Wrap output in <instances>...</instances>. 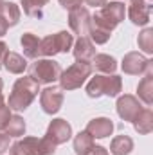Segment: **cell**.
<instances>
[{"label": "cell", "instance_id": "obj_1", "mask_svg": "<svg viewBox=\"0 0 153 155\" xmlns=\"http://www.w3.org/2000/svg\"><path fill=\"white\" fill-rule=\"evenodd\" d=\"M40 92V85L33 79V78L25 76V78H20L15 87H13V92L9 96V108L13 110H25L33 99L38 96Z\"/></svg>", "mask_w": 153, "mask_h": 155}, {"label": "cell", "instance_id": "obj_2", "mask_svg": "<svg viewBox=\"0 0 153 155\" xmlns=\"http://www.w3.org/2000/svg\"><path fill=\"white\" fill-rule=\"evenodd\" d=\"M124 18V4L121 2H110L105 4L92 18H90V25L106 33H112L115 27L121 24V20Z\"/></svg>", "mask_w": 153, "mask_h": 155}, {"label": "cell", "instance_id": "obj_3", "mask_svg": "<svg viewBox=\"0 0 153 155\" xmlns=\"http://www.w3.org/2000/svg\"><path fill=\"white\" fill-rule=\"evenodd\" d=\"M56 152V144L50 143L47 137H25L22 141H16L11 146V155H52Z\"/></svg>", "mask_w": 153, "mask_h": 155}, {"label": "cell", "instance_id": "obj_4", "mask_svg": "<svg viewBox=\"0 0 153 155\" xmlns=\"http://www.w3.org/2000/svg\"><path fill=\"white\" fill-rule=\"evenodd\" d=\"M92 72V65L88 61H81V60H76V63L72 67H69L65 72H61L60 76V83H61V88L63 90H74V88H79L85 79L90 76Z\"/></svg>", "mask_w": 153, "mask_h": 155}, {"label": "cell", "instance_id": "obj_5", "mask_svg": "<svg viewBox=\"0 0 153 155\" xmlns=\"http://www.w3.org/2000/svg\"><path fill=\"white\" fill-rule=\"evenodd\" d=\"M121 78L119 76H96L90 79L86 85V94L90 97H99V96H110L114 97L121 92Z\"/></svg>", "mask_w": 153, "mask_h": 155}, {"label": "cell", "instance_id": "obj_6", "mask_svg": "<svg viewBox=\"0 0 153 155\" xmlns=\"http://www.w3.org/2000/svg\"><path fill=\"white\" fill-rule=\"evenodd\" d=\"M61 67L54 60H36L29 67V78H33L36 83H54L61 76Z\"/></svg>", "mask_w": 153, "mask_h": 155}, {"label": "cell", "instance_id": "obj_7", "mask_svg": "<svg viewBox=\"0 0 153 155\" xmlns=\"http://www.w3.org/2000/svg\"><path fill=\"white\" fill-rule=\"evenodd\" d=\"M70 47H72V35L67 31H61V33H56V35H50L47 38L40 40L38 52L40 56H52L58 52H67Z\"/></svg>", "mask_w": 153, "mask_h": 155}, {"label": "cell", "instance_id": "obj_8", "mask_svg": "<svg viewBox=\"0 0 153 155\" xmlns=\"http://www.w3.org/2000/svg\"><path fill=\"white\" fill-rule=\"evenodd\" d=\"M90 13L85 5H79L76 9H72L69 13V24H70V29L79 35V36H86L88 35V27H90Z\"/></svg>", "mask_w": 153, "mask_h": 155}, {"label": "cell", "instance_id": "obj_9", "mask_svg": "<svg viewBox=\"0 0 153 155\" xmlns=\"http://www.w3.org/2000/svg\"><path fill=\"white\" fill-rule=\"evenodd\" d=\"M70 135H72V128H70V124H69L65 119H54V121L49 124L47 134H45V137H47L50 143H54L56 146L67 143V141L70 139Z\"/></svg>", "mask_w": 153, "mask_h": 155}, {"label": "cell", "instance_id": "obj_10", "mask_svg": "<svg viewBox=\"0 0 153 155\" xmlns=\"http://www.w3.org/2000/svg\"><path fill=\"white\" fill-rule=\"evenodd\" d=\"M151 0H130L128 16L135 25H146L150 22Z\"/></svg>", "mask_w": 153, "mask_h": 155}, {"label": "cell", "instance_id": "obj_11", "mask_svg": "<svg viewBox=\"0 0 153 155\" xmlns=\"http://www.w3.org/2000/svg\"><path fill=\"white\" fill-rule=\"evenodd\" d=\"M40 103H41V108L43 112L47 114H56L61 105H63V92L56 87H49L41 92V97H40Z\"/></svg>", "mask_w": 153, "mask_h": 155}, {"label": "cell", "instance_id": "obj_12", "mask_svg": "<svg viewBox=\"0 0 153 155\" xmlns=\"http://www.w3.org/2000/svg\"><path fill=\"white\" fill-rule=\"evenodd\" d=\"M141 103L133 96H122L117 101V114L122 117L124 121H135V117L141 112Z\"/></svg>", "mask_w": 153, "mask_h": 155}, {"label": "cell", "instance_id": "obj_13", "mask_svg": "<svg viewBox=\"0 0 153 155\" xmlns=\"http://www.w3.org/2000/svg\"><path fill=\"white\" fill-rule=\"evenodd\" d=\"M150 63L151 61L146 60V58H142L139 52H130L122 60V71L126 74H141V72H144V71L150 69Z\"/></svg>", "mask_w": 153, "mask_h": 155}, {"label": "cell", "instance_id": "obj_14", "mask_svg": "<svg viewBox=\"0 0 153 155\" xmlns=\"http://www.w3.org/2000/svg\"><path fill=\"white\" fill-rule=\"evenodd\" d=\"M114 130V123L106 117H97V119H92L88 124H86V130L92 137H97V139H103L106 135H110Z\"/></svg>", "mask_w": 153, "mask_h": 155}, {"label": "cell", "instance_id": "obj_15", "mask_svg": "<svg viewBox=\"0 0 153 155\" xmlns=\"http://www.w3.org/2000/svg\"><path fill=\"white\" fill-rule=\"evenodd\" d=\"M74 56L76 60H81V61H88L90 58L96 56V47L92 45V41L86 38V36H79V40L74 45Z\"/></svg>", "mask_w": 153, "mask_h": 155}, {"label": "cell", "instance_id": "obj_16", "mask_svg": "<svg viewBox=\"0 0 153 155\" xmlns=\"http://www.w3.org/2000/svg\"><path fill=\"white\" fill-rule=\"evenodd\" d=\"M2 63H4L5 71L11 72V74H22L25 71V67H27V61L16 52H7Z\"/></svg>", "mask_w": 153, "mask_h": 155}, {"label": "cell", "instance_id": "obj_17", "mask_svg": "<svg viewBox=\"0 0 153 155\" xmlns=\"http://www.w3.org/2000/svg\"><path fill=\"white\" fill-rule=\"evenodd\" d=\"M92 67L97 71V72H105V74H110L117 69V63L112 56L108 54H96L92 58Z\"/></svg>", "mask_w": 153, "mask_h": 155}, {"label": "cell", "instance_id": "obj_18", "mask_svg": "<svg viewBox=\"0 0 153 155\" xmlns=\"http://www.w3.org/2000/svg\"><path fill=\"white\" fill-rule=\"evenodd\" d=\"M22 47H24V54L27 56V58H38L40 52V38L38 36H34L33 33H25L24 36H22Z\"/></svg>", "mask_w": 153, "mask_h": 155}, {"label": "cell", "instance_id": "obj_19", "mask_svg": "<svg viewBox=\"0 0 153 155\" xmlns=\"http://www.w3.org/2000/svg\"><path fill=\"white\" fill-rule=\"evenodd\" d=\"M94 137L88 132H79L74 139V150L77 155H86L92 148H94Z\"/></svg>", "mask_w": 153, "mask_h": 155}, {"label": "cell", "instance_id": "obj_20", "mask_svg": "<svg viewBox=\"0 0 153 155\" xmlns=\"http://www.w3.org/2000/svg\"><path fill=\"white\" fill-rule=\"evenodd\" d=\"M135 130L139 134H150L153 128V114L150 108H144L139 112V116L135 117Z\"/></svg>", "mask_w": 153, "mask_h": 155}, {"label": "cell", "instance_id": "obj_21", "mask_svg": "<svg viewBox=\"0 0 153 155\" xmlns=\"http://www.w3.org/2000/svg\"><path fill=\"white\" fill-rule=\"evenodd\" d=\"M132 148H133V141L128 135H117L110 144V152L114 155H128Z\"/></svg>", "mask_w": 153, "mask_h": 155}, {"label": "cell", "instance_id": "obj_22", "mask_svg": "<svg viewBox=\"0 0 153 155\" xmlns=\"http://www.w3.org/2000/svg\"><path fill=\"white\" fill-rule=\"evenodd\" d=\"M0 15L7 22V25H16L18 20H20V9L13 2H4V7H2V13Z\"/></svg>", "mask_w": 153, "mask_h": 155}, {"label": "cell", "instance_id": "obj_23", "mask_svg": "<svg viewBox=\"0 0 153 155\" xmlns=\"http://www.w3.org/2000/svg\"><path fill=\"white\" fill-rule=\"evenodd\" d=\"M137 92H139V97L146 103V105H151V99H153V78L151 74H146V78L139 83L137 87Z\"/></svg>", "mask_w": 153, "mask_h": 155}, {"label": "cell", "instance_id": "obj_24", "mask_svg": "<svg viewBox=\"0 0 153 155\" xmlns=\"http://www.w3.org/2000/svg\"><path fill=\"white\" fill-rule=\"evenodd\" d=\"M49 0H22V5H24V13L29 15V16H34L40 18L43 15V7Z\"/></svg>", "mask_w": 153, "mask_h": 155}, {"label": "cell", "instance_id": "obj_25", "mask_svg": "<svg viewBox=\"0 0 153 155\" xmlns=\"http://www.w3.org/2000/svg\"><path fill=\"white\" fill-rule=\"evenodd\" d=\"M5 130V134L11 137H20V135H24V132H25V123H24V119L20 116H11L9 119V123H7V126L4 128Z\"/></svg>", "mask_w": 153, "mask_h": 155}, {"label": "cell", "instance_id": "obj_26", "mask_svg": "<svg viewBox=\"0 0 153 155\" xmlns=\"http://www.w3.org/2000/svg\"><path fill=\"white\" fill-rule=\"evenodd\" d=\"M139 47L146 52H151L153 51V31L151 29H144L141 35H139Z\"/></svg>", "mask_w": 153, "mask_h": 155}, {"label": "cell", "instance_id": "obj_27", "mask_svg": "<svg viewBox=\"0 0 153 155\" xmlns=\"http://www.w3.org/2000/svg\"><path fill=\"white\" fill-rule=\"evenodd\" d=\"M11 108L4 103L2 107H0V130H4L5 126H7V123H9V119H11V112H9Z\"/></svg>", "mask_w": 153, "mask_h": 155}, {"label": "cell", "instance_id": "obj_28", "mask_svg": "<svg viewBox=\"0 0 153 155\" xmlns=\"http://www.w3.org/2000/svg\"><path fill=\"white\" fill-rule=\"evenodd\" d=\"M60 4H61V7L72 11V9L79 7V5H83V0H60Z\"/></svg>", "mask_w": 153, "mask_h": 155}, {"label": "cell", "instance_id": "obj_29", "mask_svg": "<svg viewBox=\"0 0 153 155\" xmlns=\"http://www.w3.org/2000/svg\"><path fill=\"white\" fill-rule=\"evenodd\" d=\"M5 150H9V135L0 132V153H4Z\"/></svg>", "mask_w": 153, "mask_h": 155}, {"label": "cell", "instance_id": "obj_30", "mask_svg": "<svg viewBox=\"0 0 153 155\" xmlns=\"http://www.w3.org/2000/svg\"><path fill=\"white\" fill-rule=\"evenodd\" d=\"M86 155H108V152H106L103 146H94V148H92Z\"/></svg>", "mask_w": 153, "mask_h": 155}, {"label": "cell", "instance_id": "obj_31", "mask_svg": "<svg viewBox=\"0 0 153 155\" xmlns=\"http://www.w3.org/2000/svg\"><path fill=\"white\" fill-rule=\"evenodd\" d=\"M7 52H9V51H7V45H5L4 41H0V65H2V61H4V58H5Z\"/></svg>", "mask_w": 153, "mask_h": 155}, {"label": "cell", "instance_id": "obj_32", "mask_svg": "<svg viewBox=\"0 0 153 155\" xmlns=\"http://www.w3.org/2000/svg\"><path fill=\"white\" fill-rule=\"evenodd\" d=\"M88 5H94V7H103L106 4V0H85Z\"/></svg>", "mask_w": 153, "mask_h": 155}, {"label": "cell", "instance_id": "obj_33", "mask_svg": "<svg viewBox=\"0 0 153 155\" xmlns=\"http://www.w3.org/2000/svg\"><path fill=\"white\" fill-rule=\"evenodd\" d=\"M7 27H9V25H7V22H5V20L2 18V15H0V36H4V35H5Z\"/></svg>", "mask_w": 153, "mask_h": 155}, {"label": "cell", "instance_id": "obj_34", "mask_svg": "<svg viewBox=\"0 0 153 155\" xmlns=\"http://www.w3.org/2000/svg\"><path fill=\"white\" fill-rule=\"evenodd\" d=\"M4 105V96H2V92H0V107Z\"/></svg>", "mask_w": 153, "mask_h": 155}, {"label": "cell", "instance_id": "obj_35", "mask_svg": "<svg viewBox=\"0 0 153 155\" xmlns=\"http://www.w3.org/2000/svg\"><path fill=\"white\" fill-rule=\"evenodd\" d=\"M2 7H4V0H0V13H2Z\"/></svg>", "mask_w": 153, "mask_h": 155}, {"label": "cell", "instance_id": "obj_36", "mask_svg": "<svg viewBox=\"0 0 153 155\" xmlns=\"http://www.w3.org/2000/svg\"><path fill=\"white\" fill-rule=\"evenodd\" d=\"M2 87H4V83H2V79H0V90H2Z\"/></svg>", "mask_w": 153, "mask_h": 155}]
</instances>
